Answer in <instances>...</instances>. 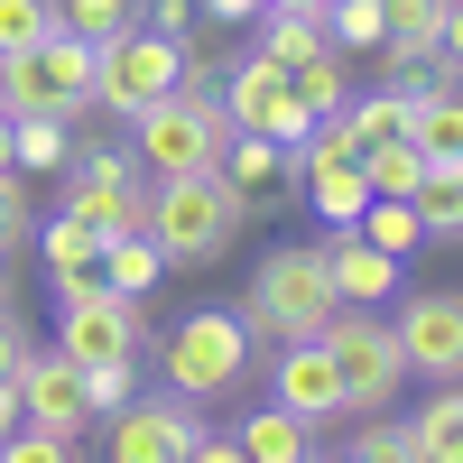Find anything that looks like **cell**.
I'll use <instances>...</instances> for the list:
<instances>
[{
	"instance_id": "cell-1",
	"label": "cell",
	"mask_w": 463,
	"mask_h": 463,
	"mask_svg": "<svg viewBox=\"0 0 463 463\" xmlns=\"http://www.w3.org/2000/svg\"><path fill=\"white\" fill-rule=\"evenodd\" d=\"M250 222H260V204H250L222 167L148 176V213H139V232L167 250V269H213V260H232Z\"/></svg>"
},
{
	"instance_id": "cell-2",
	"label": "cell",
	"mask_w": 463,
	"mask_h": 463,
	"mask_svg": "<svg viewBox=\"0 0 463 463\" xmlns=\"http://www.w3.org/2000/svg\"><path fill=\"white\" fill-rule=\"evenodd\" d=\"M148 353H158V390L195 399V408L241 399L250 371H260V343H250V325H241V306H195L176 334H148Z\"/></svg>"
},
{
	"instance_id": "cell-3",
	"label": "cell",
	"mask_w": 463,
	"mask_h": 463,
	"mask_svg": "<svg viewBox=\"0 0 463 463\" xmlns=\"http://www.w3.org/2000/svg\"><path fill=\"white\" fill-rule=\"evenodd\" d=\"M334 316V279H325V250L316 241H279L260 269H250V288H241V325L250 343L269 353V343H306V334H325Z\"/></svg>"
},
{
	"instance_id": "cell-4",
	"label": "cell",
	"mask_w": 463,
	"mask_h": 463,
	"mask_svg": "<svg viewBox=\"0 0 463 463\" xmlns=\"http://www.w3.org/2000/svg\"><path fill=\"white\" fill-rule=\"evenodd\" d=\"M316 343L334 353V380H343V417H380V408H399V390H408V362H399L390 306H334Z\"/></svg>"
},
{
	"instance_id": "cell-5",
	"label": "cell",
	"mask_w": 463,
	"mask_h": 463,
	"mask_svg": "<svg viewBox=\"0 0 463 463\" xmlns=\"http://www.w3.org/2000/svg\"><path fill=\"white\" fill-rule=\"evenodd\" d=\"M222 139H232V121H222V93H213V84H176V93H158L148 111H130V158H139L148 176L213 167Z\"/></svg>"
},
{
	"instance_id": "cell-6",
	"label": "cell",
	"mask_w": 463,
	"mask_h": 463,
	"mask_svg": "<svg viewBox=\"0 0 463 463\" xmlns=\"http://www.w3.org/2000/svg\"><path fill=\"white\" fill-rule=\"evenodd\" d=\"M0 111L84 121V111H93V37L47 28L37 47H10V56H0Z\"/></svg>"
},
{
	"instance_id": "cell-7",
	"label": "cell",
	"mask_w": 463,
	"mask_h": 463,
	"mask_svg": "<svg viewBox=\"0 0 463 463\" xmlns=\"http://www.w3.org/2000/svg\"><path fill=\"white\" fill-rule=\"evenodd\" d=\"M56 213H74V222H93L102 241L111 232H139V213H148V167L130 158V148H74V158L56 167Z\"/></svg>"
},
{
	"instance_id": "cell-8",
	"label": "cell",
	"mask_w": 463,
	"mask_h": 463,
	"mask_svg": "<svg viewBox=\"0 0 463 463\" xmlns=\"http://www.w3.org/2000/svg\"><path fill=\"white\" fill-rule=\"evenodd\" d=\"M158 93H176V37L158 28H102L93 37V111H111V121H130V111H148Z\"/></svg>"
},
{
	"instance_id": "cell-9",
	"label": "cell",
	"mask_w": 463,
	"mask_h": 463,
	"mask_svg": "<svg viewBox=\"0 0 463 463\" xmlns=\"http://www.w3.org/2000/svg\"><path fill=\"white\" fill-rule=\"evenodd\" d=\"M204 436V408L195 399H176V390H130L121 408H102L93 417V454H111V463H185V445Z\"/></svg>"
},
{
	"instance_id": "cell-10",
	"label": "cell",
	"mask_w": 463,
	"mask_h": 463,
	"mask_svg": "<svg viewBox=\"0 0 463 463\" xmlns=\"http://www.w3.org/2000/svg\"><path fill=\"white\" fill-rule=\"evenodd\" d=\"M56 353L65 362H148V297H121V288L56 297Z\"/></svg>"
},
{
	"instance_id": "cell-11",
	"label": "cell",
	"mask_w": 463,
	"mask_h": 463,
	"mask_svg": "<svg viewBox=\"0 0 463 463\" xmlns=\"http://www.w3.org/2000/svg\"><path fill=\"white\" fill-rule=\"evenodd\" d=\"M213 93H222V121H232V130H269L279 148H288V139H306V121H316V111L297 102L288 65H279V56H260V47H241V56H232Z\"/></svg>"
},
{
	"instance_id": "cell-12",
	"label": "cell",
	"mask_w": 463,
	"mask_h": 463,
	"mask_svg": "<svg viewBox=\"0 0 463 463\" xmlns=\"http://www.w3.org/2000/svg\"><path fill=\"white\" fill-rule=\"evenodd\" d=\"M390 334H399L408 380H463V297L454 288H408Z\"/></svg>"
},
{
	"instance_id": "cell-13",
	"label": "cell",
	"mask_w": 463,
	"mask_h": 463,
	"mask_svg": "<svg viewBox=\"0 0 463 463\" xmlns=\"http://www.w3.org/2000/svg\"><path fill=\"white\" fill-rule=\"evenodd\" d=\"M269 399L297 408L316 436L343 427V380H334V353H325L316 334H306V343H269Z\"/></svg>"
},
{
	"instance_id": "cell-14",
	"label": "cell",
	"mask_w": 463,
	"mask_h": 463,
	"mask_svg": "<svg viewBox=\"0 0 463 463\" xmlns=\"http://www.w3.org/2000/svg\"><path fill=\"white\" fill-rule=\"evenodd\" d=\"M19 417H37V427H65V436H93L84 362H65V353H28V362H19Z\"/></svg>"
},
{
	"instance_id": "cell-15",
	"label": "cell",
	"mask_w": 463,
	"mask_h": 463,
	"mask_svg": "<svg viewBox=\"0 0 463 463\" xmlns=\"http://www.w3.org/2000/svg\"><path fill=\"white\" fill-rule=\"evenodd\" d=\"M325 279H334V306H390L399 297V279H408V260H390V250H371L353 222L343 232H325Z\"/></svg>"
},
{
	"instance_id": "cell-16",
	"label": "cell",
	"mask_w": 463,
	"mask_h": 463,
	"mask_svg": "<svg viewBox=\"0 0 463 463\" xmlns=\"http://www.w3.org/2000/svg\"><path fill=\"white\" fill-rule=\"evenodd\" d=\"M28 250H37V269H47V288H56V297H84V288H102V232H93V222L47 213V222L28 232Z\"/></svg>"
},
{
	"instance_id": "cell-17",
	"label": "cell",
	"mask_w": 463,
	"mask_h": 463,
	"mask_svg": "<svg viewBox=\"0 0 463 463\" xmlns=\"http://www.w3.org/2000/svg\"><path fill=\"white\" fill-rule=\"evenodd\" d=\"M417 158H463V84H417L408 93V130H399Z\"/></svg>"
},
{
	"instance_id": "cell-18",
	"label": "cell",
	"mask_w": 463,
	"mask_h": 463,
	"mask_svg": "<svg viewBox=\"0 0 463 463\" xmlns=\"http://www.w3.org/2000/svg\"><path fill=\"white\" fill-rule=\"evenodd\" d=\"M232 445H241V463H306V454H316L325 436L306 427L297 408H279V399H269V408H241V427H232Z\"/></svg>"
},
{
	"instance_id": "cell-19",
	"label": "cell",
	"mask_w": 463,
	"mask_h": 463,
	"mask_svg": "<svg viewBox=\"0 0 463 463\" xmlns=\"http://www.w3.org/2000/svg\"><path fill=\"white\" fill-rule=\"evenodd\" d=\"M408 436H417V463L463 454V380H427V399L408 408Z\"/></svg>"
},
{
	"instance_id": "cell-20",
	"label": "cell",
	"mask_w": 463,
	"mask_h": 463,
	"mask_svg": "<svg viewBox=\"0 0 463 463\" xmlns=\"http://www.w3.org/2000/svg\"><path fill=\"white\" fill-rule=\"evenodd\" d=\"M408 204H417V232L445 250V241H463V158H436L427 176L408 185Z\"/></svg>"
},
{
	"instance_id": "cell-21",
	"label": "cell",
	"mask_w": 463,
	"mask_h": 463,
	"mask_svg": "<svg viewBox=\"0 0 463 463\" xmlns=\"http://www.w3.org/2000/svg\"><path fill=\"white\" fill-rule=\"evenodd\" d=\"M213 167H222V176H232V185H241V195L260 204V195H279V185H288V148L269 139V130H232Z\"/></svg>"
},
{
	"instance_id": "cell-22",
	"label": "cell",
	"mask_w": 463,
	"mask_h": 463,
	"mask_svg": "<svg viewBox=\"0 0 463 463\" xmlns=\"http://www.w3.org/2000/svg\"><path fill=\"white\" fill-rule=\"evenodd\" d=\"M74 158V121H47V111H10V167L19 176H56Z\"/></svg>"
},
{
	"instance_id": "cell-23",
	"label": "cell",
	"mask_w": 463,
	"mask_h": 463,
	"mask_svg": "<svg viewBox=\"0 0 463 463\" xmlns=\"http://www.w3.org/2000/svg\"><path fill=\"white\" fill-rule=\"evenodd\" d=\"M408 93H417V84H399V74H390L380 93H343L334 111H343V130H353V148H371V139H399V130H408Z\"/></svg>"
},
{
	"instance_id": "cell-24",
	"label": "cell",
	"mask_w": 463,
	"mask_h": 463,
	"mask_svg": "<svg viewBox=\"0 0 463 463\" xmlns=\"http://www.w3.org/2000/svg\"><path fill=\"white\" fill-rule=\"evenodd\" d=\"M297 185L316 195V222H325V232H343V222H353V213L371 204V185H362V158H325V167H306Z\"/></svg>"
},
{
	"instance_id": "cell-25",
	"label": "cell",
	"mask_w": 463,
	"mask_h": 463,
	"mask_svg": "<svg viewBox=\"0 0 463 463\" xmlns=\"http://www.w3.org/2000/svg\"><path fill=\"white\" fill-rule=\"evenodd\" d=\"M167 279V250L148 241V232H111L102 241V288H121V297H148Z\"/></svg>"
},
{
	"instance_id": "cell-26",
	"label": "cell",
	"mask_w": 463,
	"mask_h": 463,
	"mask_svg": "<svg viewBox=\"0 0 463 463\" xmlns=\"http://www.w3.org/2000/svg\"><path fill=\"white\" fill-rule=\"evenodd\" d=\"M353 232H362L371 250H390V260H417V250H427V232H417V204H408V195H371V204L353 213Z\"/></svg>"
},
{
	"instance_id": "cell-27",
	"label": "cell",
	"mask_w": 463,
	"mask_h": 463,
	"mask_svg": "<svg viewBox=\"0 0 463 463\" xmlns=\"http://www.w3.org/2000/svg\"><path fill=\"white\" fill-rule=\"evenodd\" d=\"M325 47L334 56H380V37H390V28H380V0H325Z\"/></svg>"
},
{
	"instance_id": "cell-28",
	"label": "cell",
	"mask_w": 463,
	"mask_h": 463,
	"mask_svg": "<svg viewBox=\"0 0 463 463\" xmlns=\"http://www.w3.org/2000/svg\"><path fill=\"white\" fill-rule=\"evenodd\" d=\"M250 28H260V56H279V65H297V56L325 47V19L316 10H260Z\"/></svg>"
},
{
	"instance_id": "cell-29",
	"label": "cell",
	"mask_w": 463,
	"mask_h": 463,
	"mask_svg": "<svg viewBox=\"0 0 463 463\" xmlns=\"http://www.w3.org/2000/svg\"><path fill=\"white\" fill-rule=\"evenodd\" d=\"M288 84H297V102H306V111H334L343 93H353V56L316 47V56H297V65H288Z\"/></svg>"
},
{
	"instance_id": "cell-30",
	"label": "cell",
	"mask_w": 463,
	"mask_h": 463,
	"mask_svg": "<svg viewBox=\"0 0 463 463\" xmlns=\"http://www.w3.org/2000/svg\"><path fill=\"white\" fill-rule=\"evenodd\" d=\"M343 427H353V463H417V436H408L399 408H380V417H343Z\"/></svg>"
},
{
	"instance_id": "cell-31",
	"label": "cell",
	"mask_w": 463,
	"mask_h": 463,
	"mask_svg": "<svg viewBox=\"0 0 463 463\" xmlns=\"http://www.w3.org/2000/svg\"><path fill=\"white\" fill-rule=\"evenodd\" d=\"M417 176H427V158H417L408 139H371L362 148V185H371V195H408Z\"/></svg>"
},
{
	"instance_id": "cell-32",
	"label": "cell",
	"mask_w": 463,
	"mask_h": 463,
	"mask_svg": "<svg viewBox=\"0 0 463 463\" xmlns=\"http://www.w3.org/2000/svg\"><path fill=\"white\" fill-rule=\"evenodd\" d=\"M28 232H37V204H28V176L19 167H0V250H28Z\"/></svg>"
},
{
	"instance_id": "cell-33",
	"label": "cell",
	"mask_w": 463,
	"mask_h": 463,
	"mask_svg": "<svg viewBox=\"0 0 463 463\" xmlns=\"http://www.w3.org/2000/svg\"><path fill=\"white\" fill-rule=\"evenodd\" d=\"M56 28V0H0V56L10 47H37Z\"/></svg>"
},
{
	"instance_id": "cell-34",
	"label": "cell",
	"mask_w": 463,
	"mask_h": 463,
	"mask_svg": "<svg viewBox=\"0 0 463 463\" xmlns=\"http://www.w3.org/2000/svg\"><path fill=\"white\" fill-rule=\"evenodd\" d=\"M139 10V0H56V28H74V37H102V28H121Z\"/></svg>"
},
{
	"instance_id": "cell-35",
	"label": "cell",
	"mask_w": 463,
	"mask_h": 463,
	"mask_svg": "<svg viewBox=\"0 0 463 463\" xmlns=\"http://www.w3.org/2000/svg\"><path fill=\"white\" fill-rule=\"evenodd\" d=\"M130 390H139V362H84V399H93V417L121 408Z\"/></svg>"
},
{
	"instance_id": "cell-36",
	"label": "cell",
	"mask_w": 463,
	"mask_h": 463,
	"mask_svg": "<svg viewBox=\"0 0 463 463\" xmlns=\"http://www.w3.org/2000/svg\"><path fill=\"white\" fill-rule=\"evenodd\" d=\"M28 353H37V343H28V325H19V306H0V380H19Z\"/></svg>"
},
{
	"instance_id": "cell-37",
	"label": "cell",
	"mask_w": 463,
	"mask_h": 463,
	"mask_svg": "<svg viewBox=\"0 0 463 463\" xmlns=\"http://www.w3.org/2000/svg\"><path fill=\"white\" fill-rule=\"evenodd\" d=\"M139 28H158V37H185L195 28V0H148V10H130Z\"/></svg>"
},
{
	"instance_id": "cell-38",
	"label": "cell",
	"mask_w": 463,
	"mask_h": 463,
	"mask_svg": "<svg viewBox=\"0 0 463 463\" xmlns=\"http://www.w3.org/2000/svg\"><path fill=\"white\" fill-rule=\"evenodd\" d=\"M0 306H19V297H10V250H0Z\"/></svg>"
},
{
	"instance_id": "cell-39",
	"label": "cell",
	"mask_w": 463,
	"mask_h": 463,
	"mask_svg": "<svg viewBox=\"0 0 463 463\" xmlns=\"http://www.w3.org/2000/svg\"><path fill=\"white\" fill-rule=\"evenodd\" d=\"M0 167H10V111H0Z\"/></svg>"
}]
</instances>
